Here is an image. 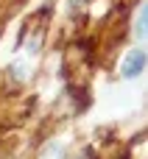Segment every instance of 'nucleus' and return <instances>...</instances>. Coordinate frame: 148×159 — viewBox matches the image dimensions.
Masks as SVG:
<instances>
[{
    "mask_svg": "<svg viewBox=\"0 0 148 159\" xmlns=\"http://www.w3.org/2000/svg\"><path fill=\"white\" fill-rule=\"evenodd\" d=\"M146 22H148V17H146V8H143V11H140V20H137V34H140V36L146 34Z\"/></svg>",
    "mask_w": 148,
    "mask_h": 159,
    "instance_id": "nucleus-2",
    "label": "nucleus"
},
{
    "mask_svg": "<svg viewBox=\"0 0 148 159\" xmlns=\"http://www.w3.org/2000/svg\"><path fill=\"white\" fill-rule=\"evenodd\" d=\"M143 70H146V53H143V50H132V53L123 59L120 73H123L126 78H137Z\"/></svg>",
    "mask_w": 148,
    "mask_h": 159,
    "instance_id": "nucleus-1",
    "label": "nucleus"
}]
</instances>
